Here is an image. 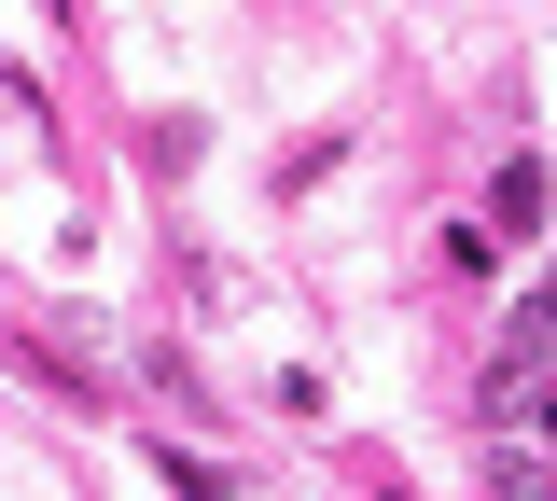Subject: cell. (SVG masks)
<instances>
[{
    "label": "cell",
    "mask_w": 557,
    "mask_h": 501,
    "mask_svg": "<svg viewBox=\"0 0 557 501\" xmlns=\"http://www.w3.org/2000/svg\"><path fill=\"white\" fill-rule=\"evenodd\" d=\"M487 501H557V474H544V446H487Z\"/></svg>",
    "instance_id": "obj_1"
},
{
    "label": "cell",
    "mask_w": 557,
    "mask_h": 501,
    "mask_svg": "<svg viewBox=\"0 0 557 501\" xmlns=\"http://www.w3.org/2000/svg\"><path fill=\"white\" fill-rule=\"evenodd\" d=\"M502 223H516V237L544 223V153H516V167H502Z\"/></svg>",
    "instance_id": "obj_2"
}]
</instances>
